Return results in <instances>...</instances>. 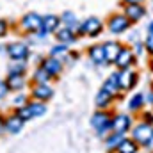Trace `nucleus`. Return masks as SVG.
<instances>
[{
  "label": "nucleus",
  "mask_w": 153,
  "mask_h": 153,
  "mask_svg": "<svg viewBox=\"0 0 153 153\" xmlns=\"http://www.w3.org/2000/svg\"><path fill=\"white\" fill-rule=\"evenodd\" d=\"M16 114L20 116L23 121H30L34 116H32V112H30V107H29V103L27 105H23V107H18L16 109Z\"/></svg>",
  "instance_id": "29"
},
{
  "label": "nucleus",
  "mask_w": 153,
  "mask_h": 153,
  "mask_svg": "<svg viewBox=\"0 0 153 153\" xmlns=\"http://www.w3.org/2000/svg\"><path fill=\"white\" fill-rule=\"evenodd\" d=\"M135 64H137V55H135L134 48H132L130 45H125V46L121 48V52H119V55H117V59H116V62H114L116 70L134 68Z\"/></svg>",
  "instance_id": "7"
},
{
  "label": "nucleus",
  "mask_w": 153,
  "mask_h": 153,
  "mask_svg": "<svg viewBox=\"0 0 153 153\" xmlns=\"http://www.w3.org/2000/svg\"><path fill=\"white\" fill-rule=\"evenodd\" d=\"M25 61H14L11 66H9V75H23L25 73Z\"/></svg>",
  "instance_id": "28"
},
{
  "label": "nucleus",
  "mask_w": 153,
  "mask_h": 153,
  "mask_svg": "<svg viewBox=\"0 0 153 153\" xmlns=\"http://www.w3.org/2000/svg\"><path fill=\"white\" fill-rule=\"evenodd\" d=\"M105 29L112 34V36H121L128 30H132V22L126 18V14L121 11V13H112L107 22H105Z\"/></svg>",
  "instance_id": "3"
},
{
  "label": "nucleus",
  "mask_w": 153,
  "mask_h": 153,
  "mask_svg": "<svg viewBox=\"0 0 153 153\" xmlns=\"http://www.w3.org/2000/svg\"><path fill=\"white\" fill-rule=\"evenodd\" d=\"M125 137H126V135H121V134H116V132H111L107 137H103V146H105L107 153L117 152V148H119V144L123 143Z\"/></svg>",
  "instance_id": "20"
},
{
  "label": "nucleus",
  "mask_w": 153,
  "mask_h": 153,
  "mask_svg": "<svg viewBox=\"0 0 153 153\" xmlns=\"http://www.w3.org/2000/svg\"><path fill=\"white\" fill-rule=\"evenodd\" d=\"M41 66L50 73L52 78H57V76L61 75V71H62V68H64V64H62V61L61 59H57V57H46V59H43L41 61Z\"/></svg>",
  "instance_id": "15"
},
{
  "label": "nucleus",
  "mask_w": 153,
  "mask_h": 153,
  "mask_svg": "<svg viewBox=\"0 0 153 153\" xmlns=\"http://www.w3.org/2000/svg\"><path fill=\"white\" fill-rule=\"evenodd\" d=\"M137 153H141V152H137Z\"/></svg>",
  "instance_id": "40"
},
{
  "label": "nucleus",
  "mask_w": 153,
  "mask_h": 153,
  "mask_svg": "<svg viewBox=\"0 0 153 153\" xmlns=\"http://www.w3.org/2000/svg\"><path fill=\"white\" fill-rule=\"evenodd\" d=\"M50 55H52V57H57V59H61V61H64V59H68V55H70V46H68V45H62V43H57L55 46H52Z\"/></svg>",
  "instance_id": "24"
},
{
  "label": "nucleus",
  "mask_w": 153,
  "mask_h": 153,
  "mask_svg": "<svg viewBox=\"0 0 153 153\" xmlns=\"http://www.w3.org/2000/svg\"><path fill=\"white\" fill-rule=\"evenodd\" d=\"M135 121H134V116L126 114V112H116L112 116V132L116 134H121V135H128L134 128Z\"/></svg>",
  "instance_id": "5"
},
{
  "label": "nucleus",
  "mask_w": 153,
  "mask_h": 153,
  "mask_svg": "<svg viewBox=\"0 0 153 153\" xmlns=\"http://www.w3.org/2000/svg\"><path fill=\"white\" fill-rule=\"evenodd\" d=\"M123 13L132 22V25H135V23H139L146 18L148 9H146L144 4H128V5H123Z\"/></svg>",
  "instance_id": "8"
},
{
  "label": "nucleus",
  "mask_w": 153,
  "mask_h": 153,
  "mask_svg": "<svg viewBox=\"0 0 153 153\" xmlns=\"http://www.w3.org/2000/svg\"><path fill=\"white\" fill-rule=\"evenodd\" d=\"M27 103H29V102H27V96H23V94L14 98V105H16V107H23V105H27Z\"/></svg>",
  "instance_id": "34"
},
{
  "label": "nucleus",
  "mask_w": 153,
  "mask_h": 153,
  "mask_svg": "<svg viewBox=\"0 0 153 153\" xmlns=\"http://www.w3.org/2000/svg\"><path fill=\"white\" fill-rule=\"evenodd\" d=\"M61 25H62L61 16H57V14H45L43 16V27H41V30H39L36 36L38 38H46L48 34L55 32Z\"/></svg>",
  "instance_id": "11"
},
{
  "label": "nucleus",
  "mask_w": 153,
  "mask_h": 153,
  "mask_svg": "<svg viewBox=\"0 0 153 153\" xmlns=\"http://www.w3.org/2000/svg\"><path fill=\"white\" fill-rule=\"evenodd\" d=\"M29 107H30V112L34 117H41V116L46 114V105H45V102H30L29 103Z\"/></svg>",
  "instance_id": "27"
},
{
  "label": "nucleus",
  "mask_w": 153,
  "mask_h": 153,
  "mask_svg": "<svg viewBox=\"0 0 153 153\" xmlns=\"http://www.w3.org/2000/svg\"><path fill=\"white\" fill-rule=\"evenodd\" d=\"M23 123H25V121H23L20 116L14 112L13 116H9V117L5 119V130H7L9 134H18V132L22 130Z\"/></svg>",
  "instance_id": "21"
},
{
  "label": "nucleus",
  "mask_w": 153,
  "mask_h": 153,
  "mask_svg": "<svg viewBox=\"0 0 153 153\" xmlns=\"http://www.w3.org/2000/svg\"><path fill=\"white\" fill-rule=\"evenodd\" d=\"M144 105H146V94L144 93H134L128 102H126V107H128V112L132 114H139L144 111Z\"/></svg>",
  "instance_id": "16"
},
{
  "label": "nucleus",
  "mask_w": 153,
  "mask_h": 153,
  "mask_svg": "<svg viewBox=\"0 0 153 153\" xmlns=\"http://www.w3.org/2000/svg\"><path fill=\"white\" fill-rule=\"evenodd\" d=\"M137 152H141V146L132 139V137H125L123 139V143L119 144V148H117V152L116 153H137Z\"/></svg>",
  "instance_id": "22"
},
{
  "label": "nucleus",
  "mask_w": 153,
  "mask_h": 153,
  "mask_svg": "<svg viewBox=\"0 0 153 153\" xmlns=\"http://www.w3.org/2000/svg\"><path fill=\"white\" fill-rule=\"evenodd\" d=\"M55 38H57V41L59 43H62V45H71V43H75L76 39H78V36L75 34V30L73 29H70V27H66V25H61L55 32Z\"/></svg>",
  "instance_id": "18"
},
{
  "label": "nucleus",
  "mask_w": 153,
  "mask_h": 153,
  "mask_svg": "<svg viewBox=\"0 0 153 153\" xmlns=\"http://www.w3.org/2000/svg\"><path fill=\"white\" fill-rule=\"evenodd\" d=\"M43 27V16L38 13H27L22 18V29L30 34H38Z\"/></svg>",
  "instance_id": "10"
},
{
  "label": "nucleus",
  "mask_w": 153,
  "mask_h": 153,
  "mask_svg": "<svg viewBox=\"0 0 153 153\" xmlns=\"http://www.w3.org/2000/svg\"><path fill=\"white\" fill-rule=\"evenodd\" d=\"M139 121L153 125V111H143V112H139Z\"/></svg>",
  "instance_id": "32"
},
{
  "label": "nucleus",
  "mask_w": 153,
  "mask_h": 153,
  "mask_svg": "<svg viewBox=\"0 0 153 153\" xmlns=\"http://www.w3.org/2000/svg\"><path fill=\"white\" fill-rule=\"evenodd\" d=\"M144 50H146V53L152 57L153 55V32H146V36H144Z\"/></svg>",
  "instance_id": "30"
},
{
  "label": "nucleus",
  "mask_w": 153,
  "mask_h": 153,
  "mask_svg": "<svg viewBox=\"0 0 153 153\" xmlns=\"http://www.w3.org/2000/svg\"><path fill=\"white\" fill-rule=\"evenodd\" d=\"M87 57L94 66H109L107 59H105V50L103 45H91L87 48Z\"/></svg>",
  "instance_id": "14"
},
{
  "label": "nucleus",
  "mask_w": 153,
  "mask_h": 153,
  "mask_svg": "<svg viewBox=\"0 0 153 153\" xmlns=\"http://www.w3.org/2000/svg\"><path fill=\"white\" fill-rule=\"evenodd\" d=\"M61 22H62V25H66V27H70V29H73V30L80 25V22L76 20V16H75V13H71V11L62 13V14H61Z\"/></svg>",
  "instance_id": "25"
},
{
  "label": "nucleus",
  "mask_w": 153,
  "mask_h": 153,
  "mask_svg": "<svg viewBox=\"0 0 153 153\" xmlns=\"http://www.w3.org/2000/svg\"><path fill=\"white\" fill-rule=\"evenodd\" d=\"M123 46H125V45H123L121 41H105V43H103V50H105L107 64H114Z\"/></svg>",
  "instance_id": "17"
},
{
  "label": "nucleus",
  "mask_w": 153,
  "mask_h": 153,
  "mask_svg": "<svg viewBox=\"0 0 153 153\" xmlns=\"http://www.w3.org/2000/svg\"><path fill=\"white\" fill-rule=\"evenodd\" d=\"M7 55L13 61H27L29 57V46L22 41H14L7 45Z\"/></svg>",
  "instance_id": "12"
},
{
  "label": "nucleus",
  "mask_w": 153,
  "mask_h": 153,
  "mask_svg": "<svg viewBox=\"0 0 153 153\" xmlns=\"http://www.w3.org/2000/svg\"><path fill=\"white\" fill-rule=\"evenodd\" d=\"M123 5H128V4H144V0H119Z\"/></svg>",
  "instance_id": "37"
},
{
  "label": "nucleus",
  "mask_w": 153,
  "mask_h": 153,
  "mask_svg": "<svg viewBox=\"0 0 153 153\" xmlns=\"http://www.w3.org/2000/svg\"><path fill=\"white\" fill-rule=\"evenodd\" d=\"M102 89H103V91H107V93H109L111 96H114V98H123V94H125V93H123L121 84H119V73H117V71H112L111 75L103 80Z\"/></svg>",
  "instance_id": "9"
},
{
  "label": "nucleus",
  "mask_w": 153,
  "mask_h": 153,
  "mask_svg": "<svg viewBox=\"0 0 153 153\" xmlns=\"http://www.w3.org/2000/svg\"><path fill=\"white\" fill-rule=\"evenodd\" d=\"M7 85H9V91H20L25 87L27 80H25V75H9L7 76Z\"/></svg>",
  "instance_id": "23"
},
{
  "label": "nucleus",
  "mask_w": 153,
  "mask_h": 153,
  "mask_svg": "<svg viewBox=\"0 0 153 153\" xmlns=\"http://www.w3.org/2000/svg\"><path fill=\"white\" fill-rule=\"evenodd\" d=\"M146 103L153 107V82H152V87H150V91L146 93Z\"/></svg>",
  "instance_id": "35"
},
{
  "label": "nucleus",
  "mask_w": 153,
  "mask_h": 153,
  "mask_svg": "<svg viewBox=\"0 0 153 153\" xmlns=\"http://www.w3.org/2000/svg\"><path fill=\"white\" fill-rule=\"evenodd\" d=\"M132 48H134V52H135V55L139 57V55H143V53H146V50H144V41H141V39H137L135 43H132L130 45Z\"/></svg>",
  "instance_id": "31"
},
{
  "label": "nucleus",
  "mask_w": 153,
  "mask_h": 153,
  "mask_svg": "<svg viewBox=\"0 0 153 153\" xmlns=\"http://www.w3.org/2000/svg\"><path fill=\"white\" fill-rule=\"evenodd\" d=\"M119 73V84H121V89L123 93H130L134 91L137 85H139V71L135 68H125V70H117Z\"/></svg>",
  "instance_id": "6"
},
{
  "label": "nucleus",
  "mask_w": 153,
  "mask_h": 153,
  "mask_svg": "<svg viewBox=\"0 0 153 153\" xmlns=\"http://www.w3.org/2000/svg\"><path fill=\"white\" fill-rule=\"evenodd\" d=\"M148 68H150V71L153 73V55L150 57V61H148Z\"/></svg>",
  "instance_id": "38"
},
{
  "label": "nucleus",
  "mask_w": 153,
  "mask_h": 153,
  "mask_svg": "<svg viewBox=\"0 0 153 153\" xmlns=\"http://www.w3.org/2000/svg\"><path fill=\"white\" fill-rule=\"evenodd\" d=\"M112 116H114V112L102 111V109H96V112L91 116V126L94 128L98 137L103 139L112 132Z\"/></svg>",
  "instance_id": "1"
},
{
  "label": "nucleus",
  "mask_w": 153,
  "mask_h": 153,
  "mask_svg": "<svg viewBox=\"0 0 153 153\" xmlns=\"http://www.w3.org/2000/svg\"><path fill=\"white\" fill-rule=\"evenodd\" d=\"M53 87L46 82V84H36L34 87H32V98L36 100V102H48V100H52L53 98Z\"/></svg>",
  "instance_id": "13"
},
{
  "label": "nucleus",
  "mask_w": 153,
  "mask_h": 153,
  "mask_svg": "<svg viewBox=\"0 0 153 153\" xmlns=\"http://www.w3.org/2000/svg\"><path fill=\"white\" fill-rule=\"evenodd\" d=\"M114 100H116L114 96H111L107 91L100 89V91L96 93V96H94V105H96V109H102V111H111V107H112Z\"/></svg>",
  "instance_id": "19"
},
{
  "label": "nucleus",
  "mask_w": 153,
  "mask_h": 153,
  "mask_svg": "<svg viewBox=\"0 0 153 153\" xmlns=\"http://www.w3.org/2000/svg\"><path fill=\"white\" fill-rule=\"evenodd\" d=\"M5 32H7V23L4 20H0V38L5 36Z\"/></svg>",
  "instance_id": "36"
},
{
  "label": "nucleus",
  "mask_w": 153,
  "mask_h": 153,
  "mask_svg": "<svg viewBox=\"0 0 153 153\" xmlns=\"http://www.w3.org/2000/svg\"><path fill=\"white\" fill-rule=\"evenodd\" d=\"M130 137L143 148V150H150L153 146V125L148 123H135L132 132H130Z\"/></svg>",
  "instance_id": "2"
},
{
  "label": "nucleus",
  "mask_w": 153,
  "mask_h": 153,
  "mask_svg": "<svg viewBox=\"0 0 153 153\" xmlns=\"http://www.w3.org/2000/svg\"><path fill=\"white\" fill-rule=\"evenodd\" d=\"M105 29V23L96 18V16H89L85 18L84 22H80V25L75 29V34L80 38V36H87V38H98Z\"/></svg>",
  "instance_id": "4"
},
{
  "label": "nucleus",
  "mask_w": 153,
  "mask_h": 153,
  "mask_svg": "<svg viewBox=\"0 0 153 153\" xmlns=\"http://www.w3.org/2000/svg\"><path fill=\"white\" fill-rule=\"evenodd\" d=\"M146 32H153V20L148 23V27H146Z\"/></svg>",
  "instance_id": "39"
},
{
  "label": "nucleus",
  "mask_w": 153,
  "mask_h": 153,
  "mask_svg": "<svg viewBox=\"0 0 153 153\" xmlns=\"http://www.w3.org/2000/svg\"><path fill=\"white\" fill-rule=\"evenodd\" d=\"M50 73L43 68V66H39L34 70V73H32V80H34V84H46V82H50Z\"/></svg>",
  "instance_id": "26"
},
{
  "label": "nucleus",
  "mask_w": 153,
  "mask_h": 153,
  "mask_svg": "<svg viewBox=\"0 0 153 153\" xmlns=\"http://www.w3.org/2000/svg\"><path fill=\"white\" fill-rule=\"evenodd\" d=\"M7 93H9V85H7V82H5V80H0V100L5 98Z\"/></svg>",
  "instance_id": "33"
}]
</instances>
